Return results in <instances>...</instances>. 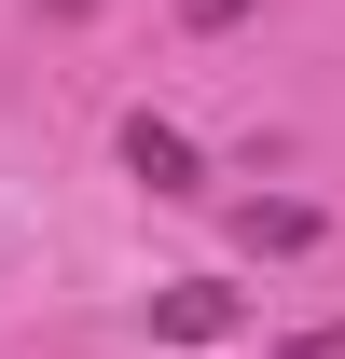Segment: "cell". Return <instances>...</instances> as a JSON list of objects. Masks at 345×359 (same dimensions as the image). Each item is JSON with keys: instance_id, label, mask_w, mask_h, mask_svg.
<instances>
[{"instance_id": "6da1fadb", "label": "cell", "mask_w": 345, "mask_h": 359, "mask_svg": "<svg viewBox=\"0 0 345 359\" xmlns=\"http://www.w3.org/2000/svg\"><path fill=\"white\" fill-rule=\"evenodd\" d=\"M125 180H152V194H208V152H194L166 111H125Z\"/></svg>"}, {"instance_id": "7a4b0ae2", "label": "cell", "mask_w": 345, "mask_h": 359, "mask_svg": "<svg viewBox=\"0 0 345 359\" xmlns=\"http://www.w3.org/2000/svg\"><path fill=\"white\" fill-rule=\"evenodd\" d=\"M235 290H208V276H180V290H152V332H166V346H221V332H235Z\"/></svg>"}, {"instance_id": "3957f363", "label": "cell", "mask_w": 345, "mask_h": 359, "mask_svg": "<svg viewBox=\"0 0 345 359\" xmlns=\"http://www.w3.org/2000/svg\"><path fill=\"white\" fill-rule=\"evenodd\" d=\"M249 249H318V208H290V194H276V208H249Z\"/></svg>"}, {"instance_id": "277c9868", "label": "cell", "mask_w": 345, "mask_h": 359, "mask_svg": "<svg viewBox=\"0 0 345 359\" xmlns=\"http://www.w3.org/2000/svg\"><path fill=\"white\" fill-rule=\"evenodd\" d=\"M262 359H345V318H318V332H290V346H262Z\"/></svg>"}, {"instance_id": "5b68a950", "label": "cell", "mask_w": 345, "mask_h": 359, "mask_svg": "<svg viewBox=\"0 0 345 359\" xmlns=\"http://www.w3.org/2000/svg\"><path fill=\"white\" fill-rule=\"evenodd\" d=\"M235 14H249V0H180V28H235Z\"/></svg>"}]
</instances>
